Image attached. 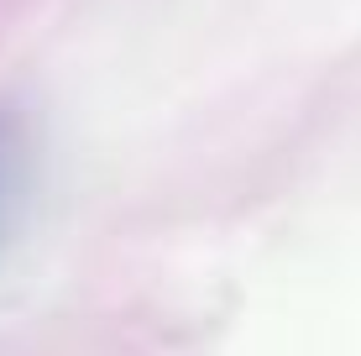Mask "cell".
<instances>
[{
  "instance_id": "obj_1",
  "label": "cell",
  "mask_w": 361,
  "mask_h": 356,
  "mask_svg": "<svg viewBox=\"0 0 361 356\" xmlns=\"http://www.w3.org/2000/svg\"><path fill=\"white\" fill-rule=\"evenodd\" d=\"M37 200V142L16 110H0V262L27 231Z\"/></svg>"
}]
</instances>
